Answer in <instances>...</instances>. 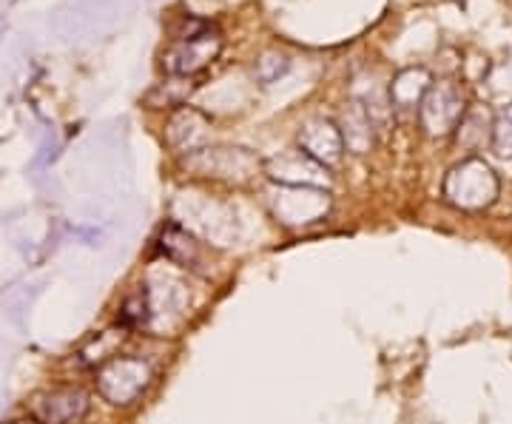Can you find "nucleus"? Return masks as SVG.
I'll use <instances>...</instances> for the list:
<instances>
[{
    "label": "nucleus",
    "mask_w": 512,
    "mask_h": 424,
    "mask_svg": "<svg viewBox=\"0 0 512 424\" xmlns=\"http://www.w3.org/2000/svg\"><path fill=\"white\" fill-rule=\"evenodd\" d=\"M222 52L220 29L208 20H185L183 32L165 49L163 69L171 77H197Z\"/></svg>",
    "instance_id": "obj_1"
},
{
    "label": "nucleus",
    "mask_w": 512,
    "mask_h": 424,
    "mask_svg": "<svg viewBox=\"0 0 512 424\" xmlns=\"http://www.w3.org/2000/svg\"><path fill=\"white\" fill-rule=\"evenodd\" d=\"M154 370L140 356H111L97 368V390L109 405L126 407L143 396Z\"/></svg>",
    "instance_id": "obj_2"
},
{
    "label": "nucleus",
    "mask_w": 512,
    "mask_h": 424,
    "mask_svg": "<svg viewBox=\"0 0 512 424\" xmlns=\"http://www.w3.org/2000/svg\"><path fill=\"white\" fill-rule=\"evenodd\" d=\"M495 197H498V177L493 174V168L476 157L464 160L444 180V200L461 211H481L493 205Z\"/></svg>",
    "instance_id": "obj_3"
},
{
    "label": "nucleus",
    "mask_w": 512,
    "mask_h": 424,
    "mask_svg": "<svg viewBox=\"0 0 512 424\" xmlns=\"http://www.w3.org/2000/svg\"><path fill=\"white\" fill-rule=\"evenodd\" d=\"M29 410L43 424H80L92 410V396L77 385L40 390L29 399Z\"/></svg>",
    "instance_id": "obj_4"
},
{
    "label": "nucleus",
    "mask_w": 512,
    "mask_h": 424,
    "mask_svg": "<svg viewBox=\"0 0 512 424\" xmlns=\"http://www.w3.org/2000/svg\"><path fill=\"white\" fill-rule=\"evenodd\" d=\"M271 211L282 225H311L328 217L330 197L325 188H291L282 185V191H276L271 197Z\"/></svg>",
    "instance_id": "obj_5"
},
{
    "label": "nucleus",
    "mask_w": 512,
    "mask_h": 424,
    "mask_svg": "<svg viewBox=\"0 0 512 424\" xmlns=\"http://www.w3.org/2000/svg\"><path fill=\"white\" fill-rule=\"evenodd\" d=\"M188 166L200 171L205 177H217V180H231V183H248L259 168L251 151L245 148H202L197 154L188 157Z\"/></svg>",
    "instance_id": "obj_6"
},
{
    "label": "nucleus",
    "mask_w": 512,
    "mask_h": 424,
    "mask_svg": "<svg viewBox=\"0 0 512 424\" xmlns=\"http://www.w3.org/2000/svg\"><path fill=\"white\" fill-rule=\"evenodd\" d=\"M419 117L430 137H444L458 129L464 117V100L453 86H430L419 106Z\"/></svg>",
    "instance_id": "obj_7"
},
{
    "label": "nucleus",
    "mask_w": 512,
    "mask_h": 424,
    "mask_svg": "<svg viewBox=\"0 0 512 424\" xmlns=\"http://www.w3.org/2000/svg\"><path fill=\"white\" fill-rule=\"evenodd\" d=\"M268 177L291 188H328V168L319 166L305 151H282L268 160Z\"/></svg>",
    "instance_id": "obj_8"
},
{
    "label": "nucleus",
    "mask_w": 512,
    "mask_h": 424,
    "mask_svg": "<svg viewBox=\"0 0 512 424\" xmlns=\"http://www.w3.org/2000/svg\"><path fill=\"white\" fill-rule=\"evenodd\" d=\"M165 140L174 151L191 157L211 143V120L194 106H180L165 126Z\"/></svg>",
    "instance_id": "obj_9"
},
{
    "label": "nucleus",
    "mask_w": 512,
    "mask_h": 424,
    "mask_svg": "<svg viewBox=\"0 0 512 424\" xmlns=\"http://www.w3.org/2000/svg\"><path fill=\"white\" fill-rule=\"evenodd\" d=\"M299 151H305L311 160H316L319 166L333 168L342 154H345V143H342V134L339 126L330 123L325 117H313L308 120L302 129H299Z\"/></svg>",
    "instance_id": "obj_10"
},
{
    "label": "nucleus",
    "mask_w": 512,
    "mask_h": 424,
    "mask_svg": "<svg viewBox=\"0 0 512 424\" xmlns=\"http://www.w3.org/2000/svg\"><path fill=\"white\" fill-rule=\"evenodd\" d=\"M339 134L345 151L353 154H367L373 146V117L367 114L365 103L350 100L348 106L342 109V120H339Z\"/></svg>",
    "instance_id": "obj_11"
},
{
    "label": "nucleus",
    "mask_w": 512,
    "mask_h": 424,
    "mask_svg": "<svg viewBox=\"0 0 512 424\" xmlns=\"http://www.w3.org/2000/svg\"><path fill=\"white\" fill-rule=\"evenodd\" d=\"M430 92V74L424 69H407L390 83V111H416Z\"/></svg>",
    "instance_id": "obj_12"
},
{
    "label": "nucleus",
    "mask_w": 512,
    "mask_h": 424,
    "mask_svg": "<svg viewBox=\"0 0 512 424\" xmlns=\"http://www.w3.org/2000/svg\"><path fill=\"white\" fill-rule=\"evenodd\" d=\"M163 245L165 257L171 259V262H177V265H183V268H191V271H197L202 262V251H200V242L194 240L188 231H183L180 225H168L163 231Z\"/></svg>",
    "instance_id": "obj_13"
},
{
    "label": "nucleus",
    "mask_w": 512,
    "mask_h": 424,
    "mask_svg": "<svg viewBox=\"0 0 512 424\" xmlns=\"http://www.w3.org/2000/svg\"><path fill=\"white\" fill-rule=\"evenodd\" d=\"M120 319H123V328H146V325H151V302H148L146 285L128 296Z\"/></svg>",
    "instance_id": "obj_14"
},
{
    "label": "nucleus",
    "mask_w": 512,
    "mask_h": 424,
    "mask_svg": "<svg viewBox=\"0 0 512 424\" xmlns=\"http://www.w3.org/2000/svg\"><path fill=\"white\" fill-rule=\"evenodd\" d=\"M120 333L117 331L97 333V339H94V342H89V345L83 348V353H80L83 365H94V368H100L103 362H109L111 356H114V342L120 339Z\"/></svg>",
    "instance_id": "obj_15"
},
{
    "label": "nucleus",
    "mask_w": 512,
    "mask_h": 424,
    "mask_svg": "<svg viewBox=\"0 0 512 424\" xmlns=\"http://www.w3.org/2000/svg\"><path fill=\"white\" fill-rule=\"evenodd\" d=\"M288 66H291L288 55H282V52H265L254 63V74L262 86H271L274 80H279L282 74L288 72Z\"/></svg>",
    "instance_id": "obj_16"
},
{
    "label": "nucleus",
    "mask_w": 512,
    "mask_h": 424,
    "mask_svg": "<svg viewBox=\"0 0 512 424\" xmlns=\"http://www.w3.org/2000/svg\"><path fill=\"white\" fill-rule=\"evenodd\" d=\"M493 148L498 157H512V106L493 123Z\"/></svg>",
    "instance_id": "obj_17"
},
{
    "label": "nucleus",
    "mask_w": 512,
    "mask_h": 424,
    "mask_svg": "<svg viewBox=\"0 0 512 424\" xmlns=\"http://www.w3.org/2000/svg\"><path fill=\"white\" fill-rule=\"evenodd\" d=\"M3 424H43V422H37L35 416H29V419H15V422H3Z\"/></svg>",
    "instance_id": "obj_18"
}]
</instances>
